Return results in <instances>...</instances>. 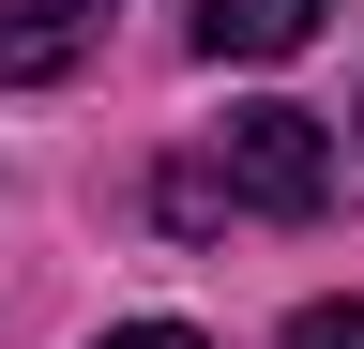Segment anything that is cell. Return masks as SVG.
<instances>
[{
    "instance_id": "obj_1",
    "label": "cell",
    "mask_w": 364,
    "mask_h": 349,
    "mask_svg": "<svg viewBox=\"0 0 364 349\" xmlns=\"http://www.w3.org/2000/svg\"><path fill=\"white\" fill-rule=\"evenodd\" d=\"M213 167V198L228 213H334V122H304V107H228V137L198 152Z\"/></svg>"
},
{
    "instance_id": "obj_2",
    "label": "cell",
    "mask_w": 364,
    "mask_h": 349,
    "mask_svg": "<svg viewBox=\"0 0 364 349\" xmlns=\"http://www.w3.org/2000/svg\"><path fill=\"white\" fill-rule=\"evenodd\" d=\"M318 16H334V0H198L182 46H198V61H304Z\"/></svg>"
},
{
    "instance_id": "obj_3",
    "label": "cell",
    "mask_w": 364,
    "mask_h": 349,
    "mask_svg": "<svg viewBox=\"0 0 364 349\" xmlns=\"http://www.w3.org/2000/svg\"><path fill=\"white\" fill-rule=\"evenodd\" d=\"M91 31H107V0H0V92H31V76H76Z\"/></svg>"
},
{
    "instance_id": "obj_4",
    "label": "cell",
    "mask_w": 364,
    "mask_h": 349,
    "mask_svg": "<svg viewBox=\"0 0 364 349\" xmlns=\"http://www.w3.org/2000/svg\"><path fill=\"white\" fill-rule=\"evenodd\" d=\"M167 228H228V198H213V167H198V152L167 167Z\"/></svg>"
},
{
    "instance_id": "obj_5",
    "label": "cell",
    "mask_w": 364,
    "mask_h": 349,
    "mask_svg": "<svg viewBox=\"0 0 364 349\" xmlns=\"http://www.w3.org/2000/svg\"><path fill=\"white\" fill-rule=\"evenodd\" d=\"M273 349H364V304H304V319L273 334Z\"/></svg>"
},
{
    "instance_id": "obj_6",
    "label": "cell",
    "mask_w": 364,
    "mask_h": 349,
    "mask_svg": "<svg viewBox=\"0 0 364 349\" xmlns=\"http://www.w3.org/2000/svg\"><path fill=\"white\" fill-rule=\"evenodd\" d=\"M107 349H198V334H182V319H122Z\"/></svg>"
}]
</instances>
